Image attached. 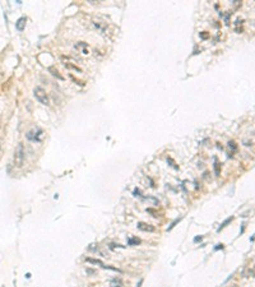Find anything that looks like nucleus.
<instances>
[{
  "label": "nucleus",
  "mask_w": 255,
  "mask_h": 287,
  "mask_svg": "<svg viewBox=\"0 0 255 287\" xmlns=\"http://www.w3.org/2000/svg\"><path fill=\"white\" fill-rule=\"evenodd\" d=\"M24 158H26V152H24V147L23 144H18L14 152V165L17 167H22L24 163Z\"/></svg>",
  "instance_id": "f257e3e1"
},
{
  "label": "nucleus",
  "mask_w": 255,
  "mask_h": 287,
  "mask_svg": "<svg viewBox=\"0 0 255 287\" xmlns=\"http://www.w3.org/2000/svg\"><path fill=\"white\" fill-rule=\"evenodd\" d=\"M33 93H35V97H36V100L38 101V102H41L42 105H49L50 103V101H49V96H47V93H46V91L44 89V88H41V87H36L35 88V91H33Z\"/></svg>",
  "instance_id": "f03ea898"
},
{
  "label": "nucleus",
  "mask_w": 255,
  "mask_h": 287,
  "mask_svg": "<svg viewBox=\"0 0 255 287\" xmlns=\"http://www.w3.org/2000/svg\"><path fill=\"white\" fill-rule=\"evenodd\" d=\"M138 228L142 230V231H145V232H153L154 231V227L152 225H147L144 222H139L138 223Z\"/></svg>",
  "instance_id": "7ed1b4c3"
},
{
  "label": "nucleus",
  "mask_w": 255,
  "mask_h": 287,
  "mask_svg": "<svg viewBox=\"0 0 255 287\" xmlns=\"http://www.w3.org/2000/svg\"><path fill=\"white\" fill-rule=\"evenodd\" d=\"M24 27H26V18L22 17V18H19V19L16 22V28H17L18 31H23Z\"/></svg>",
  "instance_id": "20e7f679"
},
{
  "label": "nucleus",
  "mask_w": 255,
  "mask_h": 287,
  "mask_svg": "<svg viewBox=\"0 0 255 287\" xmlns=\"http://www.w3.org/2000/svg\"><path fill=\"white\" fill-rule=\"evenodd\" d=\"M110 287H124V283H123V281L120 280V278H114L111 281Z\"/></svg>",
  "instance_id": "39448f33"
},
{
  "label": "nucleus",
  "mask_w": 255,
  "mask_h": 287,
  "mask_svg": "<svg viewBox=\"0 0 255 287\" xmlns=\"http://www.w3.org/2000/svg\"><path fill=\"white\" fill-rule=\"evenodd\" d=\"M65 65V68H68V69H73V70H75V72H82V69H80V68H78L77 65H73V64H69V63H65L64 64Z\"/></svg>",
  "instance_id": "423d86ee"
},
{
  "label": "nucleus",
  "mask_w": 255,
  "mask_h": 287,
  "mask_svg": "<svg viewBox=\"0 0 255 287\" xmlns=\"http://www.w3.org/2000/svg\"><path fill=\"white\" fill-rule=\"evenodd\" d=\"M128 244L129 245H138V244H140V240L139 239H129Z\"/></svg>",
  "instance_id": "0eeeda50"
},
{
  "label": "nucleus",
  "mask_w": 255,
  "mask_h": 287,
  "mask_svg": "<svg viewBox=\"0 0 255 287\" xmlns=\"http://www.w3.org/2000/svg\"><path fill=\"white\" fill-rule=\"evenodd\" d=\"M49 70H50V72H52V74H54V75H55V77H58L59 79H64V78H63V77H61V75L59 74V72H58V70H55V69H54V68H50V69H49Z\"/></svg>",
  "instance_id": "6e6552de"
},
{
  "label": "nucleus",
  "mask_w": 255,
  "mask_h": 287,
  "mask_svg": "<svg viewBox=\"0 0 255 287\" xmlns=\"http://www.w3.org/2000/svg\"><path fill=\"white\" fill-rule=\"evenodd\" d=\"M231 221H232V217H231V218H229V220H226V221H224V222H223V223H222V226H221V227H220V230H221V228H223V227H224V226H226V225H227V223H230V222H231Z\"/></svg>",
  "instance_id": "1a4fd4ad"
},
{
  "label": "nucleus",
  "mask_w": 255,
  "mask_h": 287,
  "mask_svg": "<svg viewBox=\"0 0 255 287\" xmlns=\"http://www.w3.org/2000/svg\"><path fill=\"white\" fill-rule=\"evenodd\" d=\"M222 248H223V245L220 244V245H217V246H216V250H217V249H222Z\"/></svg>",
  "instance_id": "9d476101"
},
{
  "label": "nucleus",
  "mask_w": 255,
  "mask_h": 287,
  "mask_svg": "<svg viewBox=\"0 0 255 287\" xmlns=\"http://www.w3.org/2000/svg\"><path fill=\"white\" fill-rule=\"evenodd\" d=\"M200 240H202V237H200V236H199V237H195V239H194V241H195V242H196V241H200Z\"/></svg>",
  "instance_id": "9b49d317"
},
{
  "label": "nucleus",
  "mask_w": 255,
  "mask_h": 287,
  "mask_svg": "<svg viewBox=\"0 0 255 287\" xmlns=\"http://www.w3.org/2000/svg\"><path fill=\"white\" fill-rule=\"evenodd\" d=\"M142 282H143V280H140V281H139V283H138V286H137V287H140V285H142Z\"/></svg>",
  "instance_id": "f8f14e48"
}]
</instances>
